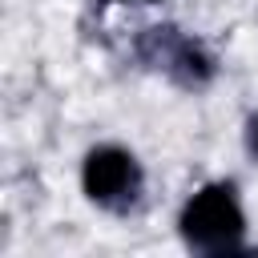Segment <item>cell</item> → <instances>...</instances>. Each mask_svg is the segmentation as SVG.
Wrapping results in <instances>:
<instances>
[{
	"label": "cell",
	"instance_id": "obj_5",
	"mask_svg": "<svg viewBox=\"0 0 258 258\" xmlns=\"http://www.w3.org/2000/svg\"><path fill=\"white\" fill-rule=\"evenodd\" d=\"M97 8H109V4H125V0H93ZM137 4H157V0H137Z\"/></svg>",
	"mask_w": 258,
	"mask_h": 258
},
{
	"label": "cell",
	"instance_id": "obj_1",
	"mask_svg": "<svg viewBox=\"0 0 258 258\" xmlns=\"http://www.w3.org/2000/svg\"><path fill=\"white\" fill-rule=\"evenodd\" d=\"M181 242L198 254L222 258V254H238L246 246V214L238 202V189L230 181H210L202 185L177 218Z\"/></svg>",
	"mask_w": 258,
	"mask_h": 258
},
{
	"label": "cell",
	"instance_id": "obj_3",
	"mask_svg": "<svg viewBox=\"0 0 258 258\" xmlns=\"http://www.w3.org/2000/svg\"><path fill=\"white\" fill-rule=\"evenodd\" d=\"M81 189L93 206L101 210H113V214H125L137 206L141 189H145V173H141V161L121 149V145H97L85 153V165H81Z\"/></svg>",
	"mask_w": 258,
	"mask_h": 258
},
{
	"label": "cell",
	"instance_id": "obj_2",
	"mask_svg": "<svg viewBox=\"0 0 258 258\" xmlns=\"http://www.w3.org/2000/svg\"><path fill=\"white\" fill-rule=\"evenodd\" d=\"M133 60L149 73H161L177 89H206L218 77L214 52L177 24H149L133 36Z\"/></svg>",
	"mask_w": 258,
	"mask_h": 258
},
{
	"label": "cell",
	"instance_id": "obj_4",
	"mask_svg": "<svg viewBox=\"0 0 258 258\" xmlns=\"http://www.w3.org/2000/svg\"><path fill=\"white\" fill-rule=\"evenodd\" d=\"M250 149H254V153H258V113H254V117H250Z\"/></svg>",
	"mask_w": 258,
	"mask_h": 258
}]
</instances>
